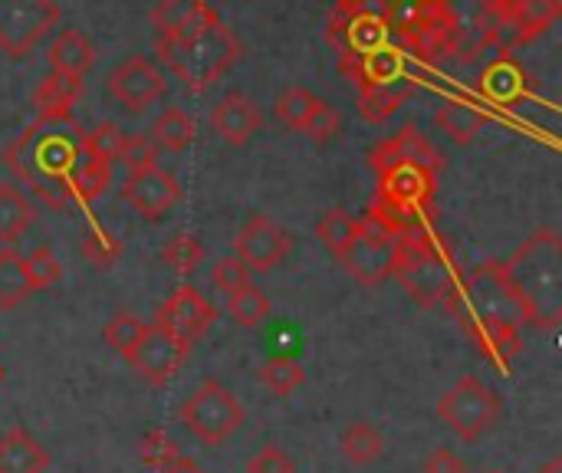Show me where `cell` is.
I'll return each instance as SVG.
<instances>
[{"instance_id":"52a82bcc","label":"cell","mask_w":562,"mask_h":473,"mask_svg":"<svg viewBox=\"0 0 562 473\" xmlns=\"http://www.w3.org/2000/svg\"><path fill=\"white\" fill-rule=\"evenodd\" d=\"M504 415V402L494 388H487L481 379L468 375L461 379L441 402H438V418L468 444L481 441L487 431L497 428Z\"/></svg>"},{"instance_id":"60d3db41","label":"cell","mask_w":562,"mask_h":473,"mask_svg":"<svg viewBox=\"0 0 562 473\" xmlns=\"http://www.w3.org/2000/svg\"><path fill=\"white\" fill-rule=\"evenodd\" d=\"M142 461L151 468V471H165V468H171V464H178L181 461V451H178V444L168 438V435H161V431H155V435H148L145 441H142Z\"/></svg>"},{"instance_id":"f1b7e54d","label":"cell","mask_w":562,"mask_h":473,"mask_svg":"<svg viewBox=\"0 0 562 473\" xmlns=\"http://www.w3.org/2000/svg\"><path fill=\"white\" fill-rule=\"evenodd\" d=\"M356 234H359V221L349 217V214L339 211V207L326 211V214L319 217V224H316V237L323 240V247H326L336 260L346 257V250L352 247Z\"/></svg>"},{"instance_id":"484cf974","label":"cell","mask_w":562,"mask_h":473,"mask_svg":"<svg viewBox=\"0 0 562 473\" xmlns=\"http://www.w3.org/2000/svg\"><path fill=\"white\" fill-rule=\"evenodd\" d=\"M151 145L158 151H184L191 142H194V122L188 112L181 109H165L155 122H151V132H148Z\"/></svg>"},{"instance_id":"7a4b0ae2","label":"cell","mask_w":562,"mask_h":473,"mask_svg":"<svg viewBox=\"0 0 562 473\" xmlns=\"http://www.w3.org/2000/svg\"><path fill=\"white\" fill-rule=\"evenodd\" d=\"M82 128L72 115H36L13 145L3 165L49 207H69V181L82 155Z\"/></svg>"},{"instance_id":"7402d4cb","label":"cell","mask_w":562,"mask_h":473,"mask_svg":"<svg viewBox=\"0 0 562 473\" xmlns=\"http://www.w3.org/2000/svg\"><path fill=\"white\" fill-rule=\"evenodd\" d=\"M46 468L49 451L23 428H13L0 438V473H43Z\"/></svg>"},{"instance_id":"2e32d148","label":"cell","mask_w":562,"mask_h":473,"mask_svg":"<svg viewBox=\"0 0 562 473\" xmlns=\"http://www.w3.org/2000/svg\"><path fill=\"white\" fill-rule=\"evenodd\" d=\"M214 306L194 290V286H178L168 303L158 309V326L168 329L175 339H181L184 346H194L198 339H204V333L214 326Z\"/></svg>"},{"instance_id":"f35d334b","label":"cell","mask_w":562,"mask_h":473,"mask_svg":"<svg viewBox=\"0 0 562 473\" xmlns=\"http://www.w3.org/2000/svg\"><path fill=\"white\" fill-rule=\"evenodd\" d=\"M23 273H26L30 290H49L59 280L63 267H59V260H56V254L49 247H36L30 257H23Z\"/></svg>"},{"instance_id":"30bf717a","label":"cell","mask_w":562,"mask_h":473,"mask_svg":"<svg viewBox=\"0 0 562 473\" xmlns=\"http://www.w3.org/2000/svg\"><path fill=\"white\" fill-rule=\"evenodd\" d=\"M59 23L53 0H0V53L10 59L26 56Z\"/></svg>"},{"instance_id":"9a60e30c","label":"cell","mask_w":562,"mask_h":473,"mask_svg":"<svg viewBox=\"0 0 562 473\" xmlns=\"http://www.w3.org/2000/svg\"><path fill=\"white\" fill-rule=\"evenodd\" d=\"M122 198L145 221H158V217H165L181 201V184H178V178L168 168L148 165V168L128 171V178L122 184Z\"/></svg>"},{"instance_id":"603a6c76","label":"cell","mask_w":562,"mask_h":473,"mask_svg":"<svg viewBox=\"0 0 562 473\" xmlns=\"http://www.w3.org/2000/svg\"><path fill=\"white\" fill-rule=\"evenodd\" d=\"M412 92H415V79H408V76L385 82V86H366V89H359V112L366 122L385 125L405 105V99Z\"/></svg>"},{"instance_id":"d4e9b609","label":"cell","mask_w":562,"mask_h":473,"mask_svg":"<svg viewBox=\"0 0 562 473\" xmlns=\"http://www.w3.org/2000/svg\"><path fill=\"white\" fill-rule=\"evenodd\" d=\"M79 92H82V79L49 72L33 92L36 115H72V105H76Z\"/></svg>"},{"instance_id":"ffe728a7","label":"cell","mask_w":562,"mask_h":473,"mask_svg":"<svg viewBox=\"0 0 562 473\" xmlns=\"http://www.w3.org/2000/svg\"><path fill=\"white\" fill-rule=\"evenodd\" d=\"M477 92L494 102V105H514L527 95V69L510 56V53H501L484 72H481V82H477Z\"/></svg>"},{"instance_id":"e575fe53","label":"cell","mask_w":562,"mask_h":473,"mask_svg":"<svg viewBox=\"0 0 562 473\" xmlns=\"http://www.w3.org/2000/svg\"><path fill=\"white\" fill-rule=\"evenodd\" d=\"M142 336H145V323L138 319V316H132V313H115L109 323H105V329H102V339H105V346L112 349V352H119L122 359L142 342Z\"/></svg>"},{"instance_id":"5bb4252c","label":"cell","mask_w":562,"mask_h":473,"mask_svg":"<svg viewBox=\"0 0 562 473\" xmlns=\"http://www.w3.org/2000/svg\"><path fill=\"white\" fill-rule=\"evenodd\" d=\"M290 234L267 214H254L234 237V254L250 273H270L290 254Z\"/></svg>"},{"instance_id":"681fc988","label":"cell","mask_w":562,"mask_h":473,"mask_svg":"<svg viewBox=\"0 0 562 473\" xmlns=\"http://www.w3.org/2000/svg\"><path fill=\"white\" fill-rule=\"evenodd\" d=\"M0 382H3V369H0Z\"/></svg>"},{"instance_id":"277c9868","label":"cell","mask_w":562,"mask_h":473,"mask_svg":"<svg viewBox=\"0 0 562 473\" xmlns=\"http://www.w3.org/2000/svg\"><path fill=\"white\" fill-rule=\"evenodd\" d=\"M504 283L514 293L524 323L557 329L562 323V240L557 230H537L501 263Z\"/></svg>"},{"instance_id":"ac0fdd59","label":"cell","mask_w":562,"mask_h":473,"mask_svg":"<svg viewBox=\"0 0 562 473\" xmlns=\"http://www.w3.org/2000/svg\"><path fill=\"white\" fill-rule=\"evenodd\" d=\"M260 125H263L260 105L244 92H227L211 112V128L231 145H247L260 132Z\"/></svg>"},{"instance_id":"cb8c5ba5","label":"cell","mask_w":562,"mask_h":473,"mask_svg":"<svg viewBox=\"0 0 562 473\" xmlns=\"http://www.w3.org/2000/svg\"><path fill=\"white\" fill-rule=\"evenodd\" d=\"M487 122V112L468 99H448L441 109H438V128L454 142V145H468L477 138V132L484 128Z\"/></svg>"},{"instance_id":"44dd1931","label":"cell","mask_w":562,"mask_h":473,"mask_svg":"<svg viewBox=\"0 0 562 473\" xmlns=\"http://www.w3.org/2000/svg\"><path fill=\"white\" fill-rule=\"evenodd\" d=\"M49 66L53 72H63V76H76L82 79L92 66H95V46L89 43L86 33L66 26L53 36V46H49Z\"/></svg>"},{"instance_id":"3957f363","label":"cell","mask_w":562,"mask_h":473,"mask_svg":"<svg viewBox=\"0 0 562 473\" xmlns=\"http://www.w3.org/2000/svg\"><path fill=\"white\" fill-rule=\"evenodd\" d=\"M448 313L464 326V333L477 342V349L494 365L507 369L524 352V339H520L524 316L514 293L504 283L501 260H487L471 277H464Z\"/></svg>"},{"instance_id":"b9f144b4","label":"cell","mask_w":562,"mask_h":473,"mask_svg":"<svg viewBox=\"0 0 562 473\" xmlns=\"http://www.w3.org/2000/svg\"><path fill=\"white\" fill-rule=\"evenodd\" d=\"M339 125H342V115H339V109L319 99V102L313 105V112H310V119H306L303 132H306L313 142H329V138H336Z\"/></svg>"},{"instance_id":"d590c367","label":"cell","mask_w":562,"mask_h":473,"mask_svg":"<svg viewBox=\"0 0 562 473\" xmlns=\"http://www.w3.org/2000/svg\"><path fill=\"white\" fill-rule=\"evenodd\" d=\"M260 382H263L273 395L286 398L290 392H296V388L306 382V372L300 369V362H296V359L277 356V359H270V362L260 369Z\"/></svg>"},{"instance_id":"ab89813d","label":"cell","mask_w":562,"mask_h":473,"mask_svg":"<svg viewBox=\"0 0 562 473\" xmlns=\"http://www.w3.org/2000/svg\"><path fill=\"white\" fill-rule=\"evenodd\" d=\"M82 254H86L89 263H95L99 270H105V267H112V263L122 257V244H119L109 230L92 227V230L82 237Z\"/></svg>"},{"instance_id":"836d02e7","label":"cell","mask_w":562,"mask_h":473,"mask_svg":"<svg viewBox=\"0 0 562 473\" xmlns=\"http://www.w3.org/2000/svg\"><path fill=\"white\" fill-rule=\"evenodd\" d=\"M204 7V0H158L151 10V26L158 30V36H171L184 23H191Z\"/></svg>"},{"instance_id":"f6af8a7d","label":"cell","mask_w":562,"mask_h":473,"mask_svg":"<svg viewBox=\"0 0 562 473\" xmlns=\"http://www.w3.org/2000/svg\"><path fill=\"white\" fill-rule=\"evenodd\" d=\"M247 473H296V464L293 458L283 451V448H263L250 464H247Z\"/></svg>"},{"instance_id":"9c48e42d","label":"cell","mask_w":562,"mask_h":473,"mask_svg":"<svg viewBox=\"0 0 562 473\" xmlns=\"http://www.w3.org/2000/svg\"><path fill=\"white\" fill-rule=\"evenodd\" d=\"M560 0H491V26L487 43H494L501 53L527 43L530 36L543 33L560 20Z\"/></svg>"},{"instance_id":"8d00e7d4","label":"cell","mask_w":562,"mask_h":473,"mask_svg":"<svg viewBox=\"0 0 562 473\" xmlns=\"http://www.w3.org/2000/svg\"><path fill=\"white\" fill-rule=\"evenodd\" d=\"M201 257H204V247H201V240L191 237V234H178V237H171V240L161 247V260H165L175 273H181V277L194 273L198 263H201Z\"/></svg>"},{"instance_id":"83f0119b","label":"cell","mask_w":562,"mask_h":473,"mask_svg":"<svg viewBox=\"0 0 562 473\" xmlns=\"http://www.w3.org/2000/svg\"><path fill=\"white\" fill-rule=\"evenodd\" d=\"M339 451H342V458H346V461H352V464H372V461H379V458H382V451H385V438H382L369 421H356L352 428H346V431H342V438H339Z\"/></svg>"},{"instance_id":"7dc6e473","label":"cell","mask_w":562,"mask_h":473,"mask_svg":"<svg viewBox=\"0 0 562 473\" xmlns=\"http://www.w3.org/2000/svg\"><path fill=\"white\" fill-rule=\"evenodd\" d=\"M158 473H204L201 468H194L188 458H181L178 464H171V468H165V471H158Z\"/></svg>"},{"instance_id":"ba28073f","label":"cell","mask_w":562,"mask_h":473,"mask_svg":"<svg viewBox=\"0 0 562 473\" xmlns=\"http://www.w3.org/2000/svg\"><path fill=\"white\" fill-rule=\"evenodd\" d=\"M184 428L207 448L224 444L244 425V405L221 382H201L181 405Z\"/></svg>"},{"instance_id":"ee69618b","label":"cell","mask_w":562,"mask_h":473,"mask_svg":"<svg viewBox=\"0 0 562 473\" xmlns=\"http://www.w3.org/2000/svg\"><path fill=\"white\" fill-rule=\"evenodd\" d=\"M119 158L128 165V171H138V168L158 165V161H155V158H158V148H155L151 138H145V135H125Z\"/></svg>"},{"instance_id":"7c38bea8","label":"cell","mask_w":562,"mask_h":473,"mask_svg":"<svg viewBox=\"0 0 562 473\" xmlns=\"http://www.w3.org/2000/svg\"><path fill=\"white\" fill-rule=\"evenodd\" d=\"M392 260H395V234L366 211V217H359V234L339 263L362 286H379L392 277Z\"/></svg>"},{"instance_id":"74e56055","label":"cell","mask_w":562,"mask_h":473,"mask_svg":"<svg viewBox=\"0 0 562 473\" xmlns=\"http://www.w3.org/2000/svg\"><path fill=\"white\" fill-rule=\"evenodd\" d=\"M319 99L310 92V89H303V86H290L280 99H277V119L283 122V125H290V128H296V132H303V125H306V119H310V112H313V105H316Z\"/></svg>"},{"instance_id":"8fae6325","label":"cell","mask_w":562,"mask_h":473,"mask_svg":"<svg viewBox=\"0 0 562 473\" xmlns=\"http://www.w3.org/2000/svg\"><path fill=\"white\" fill-rule=\"evenodd\" d=\"M389 33V3L382 7L379 0H339L333 23H329V40L346 53H366L375 46H385Z\"/></svg>"},{"instance_id":"6da1fadb","label":"cell","mask_w":562,"mask_h":473,"mask_svg":"<svg viewBox=\"0 0 562 473\" xmlns=\"http://www.w3.org/2000/svg\"><path fill=\"white\" fill-rule=\"evenodd\" d=\"M369 161L379 181L369 214L395 237L422 227L431 211L441 168L435 145L415 125H405L398 135L379 142Z\"/></svg>"},{"instance_id":"4dcf8cb0","label":"cell","mask_w":562,"mask_h":473,"mask_svg":"<svg viewBox=\"0 0 562 473\" xmlns=\"http://www.w3.org/2000/svg\"><path fill=\"white\" fill-rule=\"evenodd\" d=\"M227 313L234 316L237 326L244 329H257L267 316H270V300L263 290H257L254 283L240 286L237 293H231V303H227Z\"/></svg>"},{"instance_id":"bcb514c9","label":"cell","mask_w":562,"mask_h":473,"mask_svg":"<svg viewBox=\"0 0 562 473\" xmlns=\"http://www.w3.org/2000/svg\"><path fill=\"white\" fill-rule=\"evenodd\" d=\"M464 461L458 454H451L448 448H438L428 461H425V473H464Z\"/></svg>"},{"instance_id":"e0dca14e","label":"cell","mask_w":562,"mask_h":473,"mask_svg":"<svg viewBox=\"0 0 562 473\" xmlns=\"http://www.w3.org/2000/svg\"><path fill=\"white\" fill-rule=\"evenodd\" d=\"M161 92L165 76L148 56H132L109 76V95H115L128 112H145Z\"/></svg>"},{"instance_id":"d6986e66","label":"cell","mask_w":562,"mask_h":473,"mask_svg":"<svg viewBox=\"0 0 562 473\" xmlns=\"http://www.w3.org/2000/svg\"><path fill=\"white\" fill-rule=\"evenodd\" d=\"M342 72L349 76V82H356L359 89L366 86H385L405 76V56L392 46H375L366 53H346L342 56Z\"/></svg>"},{"instance_id":"5b68a950","label":"cell","mask_w":562,"mask_h":473,"mask_svg":"<svg viewBox=\"0 0 562 473\" xmlns=\"http://www.w3.org/2000/svg\"><path fill=\"white\" fill-rule=\"evenodd\" d=\"M158 59L178 79H184L191 89L201 92L240 59V43L234 30L211 7H204L178 33L158 36Z\"/></svg>"},{"instance_id":"d6a6232c","label":"cell","mask_w":562,"mask_h":473,"mask_svg":"<svg viewBox=\"0 0 562 473\" xmlns=\"http://www.w3.org/2000/svg\"><path fill=\"white\" fill-rule=\"evenodd\" d=\"M122 142H125V132L112 122H99L95 128H89L82 135V155L89 161H102V165H112L122 151Z\"/></svg>"},{"instance_id":"8992f818","label":"cell","mask_w":562,"mask_h":473,"mask_svg":"<svg viewBox=\"0 0 562 473\" xmlns=\"http://www.w3.org/2000/svg\"><path fill=\"white\" fill-rule=\"evenodd\" d=\"M392 277L425 306V309H451L461 290V267L445 237L431 234L425 224L395 237Z\"/></svg>"},{"instance_id":"f546056e","label":"cell","mask_w":562,"mask_h":473,"mask_svg":"<svg viewBox=\"0 0 562 473\" xmlns=\"http://www.w3.org/2000/svg\"><path fill=\"white\" fill-rule=\"evenodd\" d=\"M30 283L23 273V257L13 247L0 250V309H13L30 296Z\"/></svg>"},{"instance_id":"7bdbcfd3","label":"cell","mask_w":562,"mask_h":473,"mask_svg":"<svg viewBox=\"0 0 562 473\" xmlns=\"http://www.w3.org/2000/svg\"><path fill=\"white\" fill-rule=\"evenodd\" d=\"M211 283L221 290V293H237L240 286H247L250 283V270L237 260V257H221L217 263H214V270H211Z\"/></svg>"},{"instance_id":"c3c4849f","label":"cell","mask_w":562,"mask_h":473,"mask_svg":"<svg viewBox=\"0 0 562 473\" xmlns=\"http://www.w3.org/2000/svg\"><path fill=\"white\" fill-rule=\"evenodd\" d=\"M540 473H562V461L560 458H557V461H550V464H547Z\"/></svg>"},{"instance_id":"1f68e13d","label":"cell","mask_w":562,"mask_h":473,"mask_svg":"<svg viewBox=\"0 0 562 473\" xmlns=\"http://www.w3.org/2000/svg\"><path fill=\"white\" fill-rule=\"evenodd\" d=\"M112 181V165H102V161H89L82 158L79 168L72 171V181H69V194L72 201H95L105 194Z\"/></svg>"},{"instance_id":"4fadbf2b","label":"cell","mask_w":562,"mask_h":473,"mask_svg":"<svg viewBox=\"0 0 562 473\" xmlns=\"http://www.w3.org/2000/svg\"><path fill=\"white\" fill-rule=\"evenodd\" d=\"M188 349H191V346H184V342L175 339L168 329H161L158 323H151V326H145L142 342L125 356V362H128L151 388H161V385H168V382L178 375L181 362L188 359Z\"/></svg>"},{"instance_id":"4316f807","label":"cell","mask_w":562,"mask_h":473,"mask_svg":"<svg viewBox=\"0 0 562 473\" xmlns=\"http://www.w3.org/2000/svg\"><path fill=\"white\" fill-rule=\"evenodd\" d=\"M33 224V204L23 198L20 188L0 184V244L10 247L20 234Z\"/></svg>"}]
</instances>
